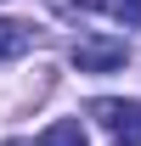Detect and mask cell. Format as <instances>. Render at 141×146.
I'll return each instance as SVG.
<instances>
[{"mask_svg": "<svg viewBox=\"0 0 141 146\" xmlns=\"http://www.w3.org/2000/svg\"><path fill=\"white\" fill-rule=\"evenodd\" d=\"M90 118L113 135L119 146H141V101H124V96H96L90 101Z\"/></svg>", "mask_w": 141, "mask_h": 146, "instance_id": "cell-1", "label": "cell"}, {"mask_svg": "<svg viewBox=\"0 0 141 146\" xmlns=\"http://www.w3.org/2000/svg\"><path fill=\"white\" fill-rule=\"evenodd\" d=\"M124 56H130V45L113 39V34H79V39H73V68H79V73L124 68Z\"/></svg>", "mask_w": 141, "mask_h": 146, "instance_id": "cell-2", "label": "cell"}, {"mask_svg": "<svg viewBox=\"0 0 141 146\" xmlns=\"http://www.w3.org/2000/svg\"><path fill=\"white\" fill-rule=\"evenodd\" d=\"M34 146H90V141H85V124H73V118H56V124L45 129Z\"/></svg>", "mask_w": 141, "mask_h": 146, "instance_id": "cell-3", "label": "cell"}, {"mask_svg": "<svg viewBox=\"0 0 141 146\" xmlns=\"http://www.w3.org/2000/svg\"><path fill=\"white\" fill-rule=\"evenodd\" d=\"M28 51V23H11V17H0V62H11V56Z\"/></svg>", "mask_w": 141, "mask_h": 146, "instance_id": "cell-4", "label": "cell"}, {"mask_svg": "<svg viewBox=\"0 0 141 146\" xmlns=\"http://www.w3.org/2000/svg\"><path fill=\"white\" fill-rule=\"evenodd\" d=\"M96 6H102L107 17H119V23H136V28H141V0H96Z\"/></svg>", "mask_w": 141, "mask_h": 146, "instance_id": "cell-5", "label": "cell"}]
</instances>
